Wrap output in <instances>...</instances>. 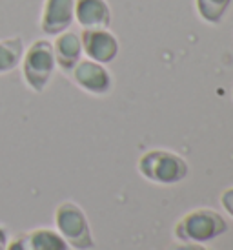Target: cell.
Segmentation results:
<instances>
[{
  "label": "cell",
  "instance_id": "obj_10",
  "mask_svg": "<svg viewBox=\"0 0 233 250\" xmlns=\"http://www.w3.org/2000/svg\"><path fill=\"white\" fill-rule=\"evenodd\" d=\"M29 250H69L64 237L49 229H37L28 234Z\"/></svg>",
  "mask_w": 233,
  "mask_h": 250
},
{
  "label": "cell",
  "instance_id": "obj_7",
  "mask_svg": "<svg viewBox=\"0 0 233 250\" xmlns=\"http://www.w3.org/2000/svg\"><path fill=\"white\" fill-rule=\"evenodd\" d=\"M75 21V0H46L40 28L46 35H60Z\"/></svg>",
  "mask_w": 233,
  "mask_h": 250
},
{
  "label": "cell",
  "instance_id": "obj_16",
  "mask_svg": "<svg viewBox=\"0 0 233 250\" xmlns=\"http://www.w3.org/2000/svg\"><path fill=\"white\" fill-rule=\"evenodd\" d=\"M7 247V234H6V230L0 227V250H6Z\"/></svg>",
  "mask_w": 233,
  "mask_h": 250
},
{
  "label": "cell",
  "instance_id": "obj_6",
  "mask_svg": "<svg viewBox=\"0 0 233 250\" xmlns=\"http://www.w3.org/2000/svg\"><path fill=\"white\" fill-rule=\"evenodd\" d=\"M80 42L82 51L95 62H113L118 55V41L108 29H84L80 33Z\"/></svg>",
  "mask_w": 233,
  "mask_h": 250
},
{
  "label": "cell",
  "instance_id": "obj_14",
  "mask_svg": "<svg viewBox=\"0 0 233 250\" xmlns=\"http://www.w3.org/2000/svg\"><path fill=\"white\" fill-rule=\"evenodd\" d=\"M6 250H29L28 234H26V236H19L17 239H13V241L6 247Z\"/></svg>",
  "mask_w": 233,
  "mask_h": 250
},
{
  "label": "cell",
  "instance_id": "obj_5",
  "mask_svg": "<svg viewBox=\"0 0 233 250\" xmlns=\"http://www.w3.org/2000/svg\"><path fill=\"white\" fill-rule=\"evenodd\" d=\"M73 81L78 88L88 91L91 95H106L111 90V75L104 68V64L95 61H78L77 66L71 70Z\"/></svg>",
  "mask_w": 233,
  "mask_h": 250
},
{
  "label": "cell",
  "instance_id": "obj_1",
  "mask_svg": "<svg viewBox=\"0 0 233 250\" xmlns=\"http://www.w3.org/2000/svg\"><path fill=\"white\" fill-rule=\"evenodd\" d=\"M138 174L155 185H177L190 174V167L178 153L170 150H148L138 157Z\"/></svg>",
  "mask_w": 233,
  "mask_h": 250
},
{
  "label": "cell",
  "instance_id": "obj_9",
  "mask_svg": "<svg viewBox=\"0 0 233 250\" xmlns=\"http://www.w3.org/2000/svg\"><path fill=\"white\" fill-rule=\"evenodd\" d=\"M53 53H55V62L60 66V70L71 73V70L75 68L82 55L80 37L75 31H68V29L62 31L53 44Z\"/></svg>",
  "mask_w": 233,
  "mask_h": 250
},
{
  "label": "cell",
  "instance_id": "obj_3",
  "mask_svg": "<svg viewBox=\"0 0 233 250\" xmlns=\"http://www.w3.org/2000/svg\"><path fill=\"white\" fill-rule=\"evenodd\" d=\"M57 232L75 250H91L95 247L88 217L77 203H60L55 210Z\"/></svg>",
  "mask_w": 233,
  "mask_h": 250
},
{
  "label": "cell",
  "instance_id": "obj_12",
  "mask_svg": "<svg viewBox=\"0 0 233 250\" xmlns=\"http://www.w3.org/2000/svg\"><path fill=\"white\" fill-rule=\"evenodd\" d=\"M233 0H195L197 13L208 24H219Z\"/></svg>",
  "mask_w": 233,
  "mask_h": 250
},
{
  "label": "cell",
  "instance_id": "obj_8",
  "mask_svg": "<svg viewBox=\"0 0 233 250\" xmlns=\"http://www.w3.org/2000/svg\"><path fill=\"white\" fill-rule=\"evenodd\" d=\"M75 21L84 29H108L111 9L106 0H75Z\"/></svg>",
  "mask_w": 233,
  "mask_h": 250
},
{
  "label": "cell",
  "instance_id": "obj_11",
  "mask_svg": "<svg viewBox=\"0 0 233 250\" xmlns=\"http://www.w3.org/2000/svg\"><path fill=\"white\" fill-rule=\"evenodd\" d=\"M24 53V44L20 37L0 41V73L15 70Z\"/></svg>",
  "mask_w": 233,
  "mask_h": 250
},
{
  "label": "cell",
  "instance_id": "obj_13",
  "mask_svg": "<svg viewBox=\"0 0 233 250\" xmlns=\"http://www.w3.org/2000/svg\"><path fill=\"white\" fill-rule=\"evenodd\" d=\"M220 205L233 217V187L222 190V194H220Z\"/></svg>",
  "mask_w": 233,
  "mask_h": 250
},
{
  "label": "cell",
  "instance_id": "obj_4",
  "mask_svg": "<svg viewBox=\"0 0 233 250\" xmlns=\"http://www.w3.org/2000/svg\"><path fill=\"white\" fill-rule=\"evenodd\" d=\"M55 64L53 44L49 41L33 42L28 53L24 55V62H22V73H24V79L29 88L37 93L44 91L53 75Z\"/></svg>",
  "mask_w": 233,
  "mask_h": 250
},
{
  "label": "cell",
  "instance_id": "obj_15",
  "mask_svg": "<svg viewBox=\"0 0 233 250\" xmlns=\"http://www.w3.org/2000/svg\"><path fill=\"white\" fill-rule=\"evenodd\" d=\"M170 250H208V249L204 247V243H182L180 241V245H175Z\"/></svg>",
  "mask_w": 233,
  "mask_h": 250
},
{
  "label": "cell",
  "instance_id": "obj_2",
  "mask_svg": "<svg viewBox=\"0 0 233 250\" xmlns=\"http://www.w3.org/2000/svg\"><path fill=\"white\" fill-rule=\"evenodd\" d=\"M228 230L226 219L212 208H195L177 221L173 234L182 243H208Z\"/></svg>",
  "mask_w": 233,
  "mask_h": 250
}]
</instances>
